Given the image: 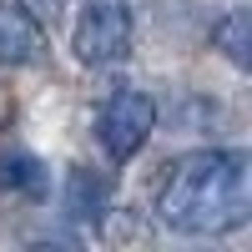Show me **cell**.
<instances>
[{
  "instance_id": "cell-1",
  "label": "cell",
  "mask_w": 252,
  "mask_h": 252,
  "mask_svg": "<svg viewBox=\"0 0 252 252\" xmlns=\"http://www.w3.org/2000/svg\"><path fill=\"white\" fill-rule=\"evenodd\" d=\"M252 212V161L237 146L182 157L157 187V217L182 237H227Z\"/></svg>"
},
{
  "instance_id": "cell-2",
  "label": "cell",
  "mask_w": 252,
  "mask_h": 252,
  "mask_svg": "<svg viewBox=\"0 0 252 252\" xmlns=\"http://www.w3.org/2000/svg\"><path fill=\"white\" fill-rule=\"evenodd\" d=\"M131 35H136V26H131L126 0H86L76 15V31H71V51L81 66L106 71L131 56Z\"/></svg>"
},
{
  "instance_id": "cell-3",
  "label": "cell",
  "mask_w": 252,
  "mask_h": 252,
  "mask_svg": "<svg viewBox=\"0 0 252 252\" xmlns=\"http://www.w3.org/2000/svg\"><path fill=\"white\" fill-rule=\"evenodd\" d=\"M157 131V101L136 91V86H121L111 91L106 101H101V111H96V141H101V152H106L116 166H126L146 141H152Z\"/></svg>"
},
{
  "instance_id": "cell-4",
  "label": "cell",
  "mask_w": 252,
  "mask_h": 252,
  "mask_svg": "<svg viewBox=\"0 0 252 252\" xmlns=\"http://www.w3.org/2000/svg\"><path fill=\"white\" fill-rule=\"evenodd\" d=\"M46 51V31H40L35 10L26 0H0V66H31Z\"/></svg>"
},
{
  "instance_id": "cell-5",
  "label": "cell",
  "mask_w": 252,
  "mask_h": 252,
  "mask_svg": "<svg viewBox=\"0 0 252 252\" xmlns=\"http://www.w3.org/2000/svg\"><path fill=\"white\" fill-rule=\"evenodd\" d=\"M106 207H111V182L101 172H91V166H71V177H66V212L76 222H101Z\"/></svg>"
},
{
  "instance_id": "cell-6",
  "label": "cell",
  "mask_w": 252,
  "mask_h": 252,
  "mask_svg": "<svg viewBox=\"0 0 252 252\" xmlns=\"http://www.w3.org/2000/svg\"><path fill=\"white\" fill-rule=\"evenodd\" d=\"M0 187L35 202V197H46L51 177H46V166H40V157H31V152H0Z\"/></svg>"
},
{
  "instance_id": "cell-7",
  "label": "cell",
  "mask_w": 252,
  "mask_h": 252,
  "mask_svg": "<svg viewBox=\"0 0 252 252\" xmlns=\"http://www.w3.org/2000/svg\"><path fill=\"white\" fill-rule=\"evenodd\" d=\"M247 40H252V15H247V10H227L217 26H212V46L232 61L237 71L247 66Z\"/></svg>"
},
{
  "instance_id": "cell-8",
  "label": "cell",
  "mask_w": 252,
  "mask_h": 252,
  "mask_svg": "<svg viewBox=\"0 0 252 252\" xmlns=\"http://www.w3.org/2000/svg\"><path fill=\"white\" fill-rule=\"evenodd\" d=\"M31 252H86V247H81L76 237H35Z\"/></svg>"
}]
</instances>
